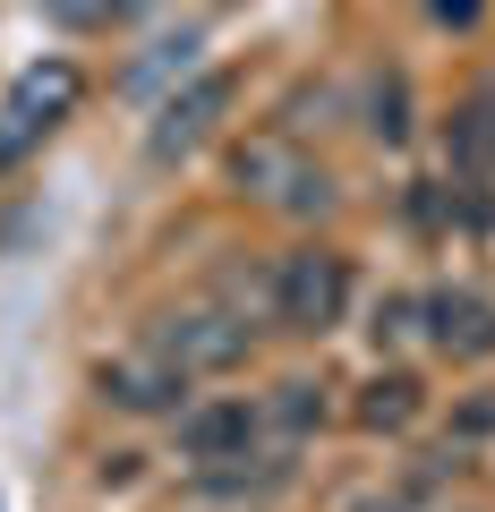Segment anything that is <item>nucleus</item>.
<instances>
[{"instance_id":"5","label":"nucleus","mask_w":495,"mask_h":512,"mask_svg":"<svg viewBox=\"0 0 495 512\" xmlns=\"http://www.w3.org/2000/svg\"><path fill=\"white\" fill-rule=\"evenodd\" d=\"M257 427H265V419H257L248 402H197V410L180 419V453L197 461V470L231 478V461L257 453Z\"/></svg>"},{"instance_id":"7","label":"nucleus","mask_w":495,"mask_h":512,"mask_svg":"<svg viewBox=\"0 0 495 512\" xmlns=\"http://www.w3.org/2000/svg\"><path fill=\"white\" fill-rule=\"evenodd\" d=\"M154 350H163L180 376H205V367H239V359H248V325H231V316H214V308H188V316H171V325L154 333Z\"/></svg>"},{"instance_id":"11","label":"nucleus","mask_w":495,"mask_h":512,"mask_svg":"<svg viewBox=\"0 0 495 512\" xmlns=\"http://www.w3.org/2000/svg\"><path fill=\"white\" fill-rule=\"evenodd\" d=\"M137 9H146V0H43V18L69 26V35H103V26L137 18Z\"/></svg>"},{"instance_id":"13","label":"nucleus","mask_w":495,"mask_h":512,"mask_svg":"<svg viewBox=\"0 0 495 512\" xmlns=\"http://www.w3.org/2000/svg\"><path fill=\"white\" fill-rule=\"evenodd\" d=\"M367 128H376L385 146H402V137H410V120H402V77H385V86H376V120H367Z\"/></svg>"},{"instance_id":"2","label":"nucleus","mask_w":495,"mask_h":512,"mask_svg":"<svg viewBox=\"0 0 495 512\" xmlns=\"http://www.w3.org/2000/svg\"><path fill=\"white\" fill-rule=\"evenodd\" d=\"M350 308V256L333 248H291L274 265V325L282 333H333Z\"/></svg>"},{"instance_id":"9","label":"nucleus","mask_w":495,"mask_h":512,"mask_svg":"<svg viewBox=\"0 0 495 512\" xmlns=\"http://www.w3.org/2000/svg\"><path fill=\"white\" fill-rule=\"evenodd\" d=\"M419 316H427V333H436V350H461V359L495 350V308L478 291H436Z\"/></svg>"},{"instance_id":"14","label":"nucleus","mask_w":495,"mask_h":512,"mask_svg":"<svg viewBox=\"0 0 495 512\" xmlns=\"http://www.w3.org/2000/svg\"><path fill=\"white\" fill-rule=\"evenodd\" d=\"M478 9H487V0H427V18H436V26H478Z\"/></svg>"},{"instance_id":"6","label":"nucleus","mask_w":495,"mask_h":512,"mask_svg":"<svg viewBox=\"0 0 495 512\" xmlns=\"http://www.w3.org/2000/svg\"><path fill=\"white\" fill-rule=\"evenodd\" d=\"M94 384H103V402L111 410H137V419H154V410H180V393H188V376L163 359V350H129V359H103L94 367Z\"/></svg>"},{"instance_id":"4","label":"nucleus","mask_w":495,"mask_h":512,"mask_svg":"<svg viewBox=\"0 0 495 512\" xmlns=\"http://www.w3.org/2000/svg\"><path fill=\"white\" fill-rule=\"evenodd\" d=\"M231 94H239V77H231V69H205L188 94H171V103H163V120H154V163H180V154H197L205 137L222 128Z\"/></svg>"},{"instance_id":"10","label":"nucleus","mask_w":495,"mask_h":512,"mask_svg":"<svg viewBox=\"0 0 495 512\" xmlns=\"http://www.w3.org/2000/svg\"><path fill=\"white\" fill-rule=\"evenodd\" d=\"M367 427H410L419 419V376H376L367 384V402H359Z\"/></svg>"},{"instance_id":"3","label":"nucleus","mask_w":495,"mask_h":512,"mask_svg":"<svg viewBox=\"0 0 495 512\" xmlns=\"http://www.w3.org/2000/svg\"><path fill=\"white\" fill-rule=\"evenodd\" d=\"M77 94H86V77H77L69 60H43V69H26L18 86H9V103H0V163H18L35 137H52V128L77 111Z\"/></svg>"},{"instance_id":"12","label":"nucleus","mask_w":495,"mask_h":512,"mask_svg":"<svg viewBox=\"0 0 495 512\" xmlns=\"http://www.w3.org/2000/svg\"><path fill=\"white\" fill-rule=\"evenodd\" d=\"M274 419L291 427V436H308V427L325 419V393H316L308 376H291V384H274Z\"/></svg>"},{"instance_id":"15","label":"nucleus","mask_w":495,"mask_h":512,"mask_svg":"<svg viewBox=\"0 0 495 512\" xmlns=\"http://www.w3.org/2000/svg\"><path fill=\"white\" fill-rule=\"evenodd\" d=\"M453 427H461V436H495V402H461Z\"/></svg>"},{"instance_id":"8","label":"nucleus","mask_w":495,"mask_h":512,"mask_svg":"<svg viewBox=\"0 0 495 512\" xmlns=\"http://www.w3.org/2000/svg\"><path fill=\"white\" fill-rule=\"evenodd\" d=\"M444 163L461 188H478V205H495V86L470 94L453 111V137H444Z\"/></svg>"},{"instance_id":"1","label":"nucleus","mask_w":495,"mask_h":512,"mask_svg":"<svg viewBox=\"0 0 495 512\" xmlns=\"http://www.w3.org/2000/svg\"><path fill=\"white\" fill-rule=\"evenodd\" d=\"M231 180H239V197L274 205V214H325L333 205L325 163H308L291 137H248V146L231 154Z\"/></svg>"}]
</instances>
